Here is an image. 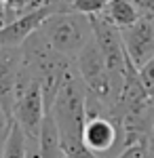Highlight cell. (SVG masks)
<instances>
[{
  "label": "cell",
  "instance_id": "cell-1",
  "mask_svg": "<svg viewBox=\"0 0 154 158\" xmlns=\"http://www.w3.org/2000/svg\"><path fill=\"white\" fill-rule=\"evenodd\" d=\"M49 112L57 124L61 143L83 139V129L87 122V86L76 65H72V70L66 74Z\"/></svg>",
  "mask_w": 154,
  "mask_h": 158
},
{
  "label": "cell",
  "instance_id": "cell-2",
  "mask_svg": "<svg viewBox=\"0 0 154 158\" xmlns=\"http://www.w3.org/2000/svg\"><path fill=\"white\" fill-rule=\"evenodd\" d=\"M42 36L51 42L53 49L68 57H76L95 38L93 21L89 15L78 11H55L40 25Z\"/></svg>",
  "mask_w": 154,
  "mask_h": 158
},
{
  "label": "cell",
  "instance_id": "cell-3",
  "mask_svg": "<svg viewBox=\"0 0 154 158\" xmlns=\"http://www.w3.org/2000/svg\"><path fill=\"white\" fill-rule=\"evenodd\" d=\"M45 93L38 80H34L24 68L19 70L15 103H13V120L17 122L28 137H38L42 131V122L47 116Z\"/></svg>",
  "mask_w": 154,
  "mask_h": 158
},
{
  "label": "cell",
  "instance_id": "cell-4",
  "mask_svg": "<svg viewBox=\"0 0 154 158\" xmlns=\"http://www.w3.org/2000/svg\"><path fill=\"white\" fill-rule=\"evenodd\" d=\"M74 65L80 74L87 91L106 106L108 116H110L114 108V86H112V76L108 70L106 57L95 38L74 57Z\"/></svg>",
  "mask_w": 154,
  "mask_h": 158
},
{
  "label": "cell",
  "instance_id": "cell-5",
  "mask_svg": "<svg viewBox=\"0 0 154 158\" xmlns=\"http://www.w3.org/2000/svg\"><path fill=\"white\" fill-rule=\"evenodd\" d=\"M83 141L89 150H93L101 158H114L125 150L122 122L106 114L87 116L83 129Z\"/></svg>",
  "mask_w": 154,
  "mask_h": 158
},
{
  "label": "cell",
  "instance_id": "cell-6",
  "mask_svg": "<svg viewBox=\"0 0 154 158\" xmlns=\"http://www.w3.org/2000/svg\"><path fill=\"white\" fill-rule=\"evenodd\" d=\"M127 59L139 70L154 57V17L142 15L137 21L120 30Z\"/></svg>",
  "mask_w": 154,
  "mask_h": 158
},
{
  "label": "cell",
  "instance_id": "cell-7",
  "mask_svg": "<svg viewBox=\"0 0 154 158\" xmlns=\"http://www.w3.org/2000/svg\"><path fill=\"white\" fill-rule=\"evenodd\" d=\"M55 11H59L55 4H45V6L17 15L15 19H11L6 25L0 27V47H21L25 38L32 36L42 25V21Z\"/></svg>",
  "mask_w": 154,
  "mask_h": 158
},
{
  "label": "cell",
  "instance_id": "cell-8",
  "mask_svg": "<svg viewBox=\"0 0 154 158\" xmlns=\"http://www.w3.org/2000/svg\"><path fill=\"white\" fill-rule=\"evenodd\" d=\"M21 70V47H0V106L11 114Z\"/></svg>",
  "mask_w": 154,
  "mask_h": 158
},
{
  "label": "cell",
  "instance_id": "cell-9",
  "mask_svg": "<svg viewBox=\"0 0 154 158\" xmlns=\"http://www.w3.org/2000/svg\"><path fill=\"white\" fill-rule=\"evenodd\" d=\"M101 15L110 23L116 25L118 30H125V27L133 25L142 17V13L133 6L131 0H108V4H106V9L101 11Z\"/></svg>",
  "mask_w": 154,
  "mask_h": 158
},
{
  "label": "cell",
  "instance_id": "cell-10",
  "mask_svg": "<svg viewBox=\"0 0 154 158\" xmlns=\"http://www.w3.org/2000/svg\"><path fill=\"white\" fill-rule=\"evenodd\" d=\"M40 143H42V158H63L66 156V152H63V148H61L59 131H57V124L53 120L51 112H47L45 122H42Z\"/></svg>",
  "mask_w": 154,
  "mask_h": 158
},
{
  "label": "cell",
  "instance_id": "cell-11",
  "mask_svg": "<svg viewBox=\"0 0 154 158\" xmlns=\"http://www.w3.org/2000/svg\"><path fill=\"white\" fill-rule=\"evenodd\" d=\"M2 158H25V133L15 120L11 122V129L4 139Z\"/></svg>",
  "mask_w": 154,
  "mask_h": 158
},
{
  "label": "cell",
  "instance_id": "cell-12",
  "mask_svg": "<svg viewBox=\"0 0 154 158\" xmlns=\"http://www.w3.org/2000/svg\"><path fill=\"white\" fill-rule=\"evenodd\" d=\"M114 158H154V148L150 146V141H137L127 146Z\"/></svg>",
  "mask_w": 154,
  "mask_h": 158
},
{
  "label": "cell",
  "instance_id": "cell-13",
  "mask_svg": "<svg viewBox=\"0 0 154 158\" xmlns=\"http://www.w3.org/2000/svg\"><path fill=\"white\" fill-rule=\"evenodd\" d=\"M108 0H70V11H78L84 15H97L106 9Z\"/></svg>",
  "mask_w": 154,
  "mask_h": 158
},
{
  "label": "cell",
  "instance_id": "cell-14",
  "mask_svg": "<svg viewBox=\"0 0 154 158\" xmlns=\"http://www.w3.org/2000/svg\"><path fill=\"white\" fill-rule=\"evenodd\" d=\"M139 78H142L143 86L154 95V57L148 61L143 68H139Z\"/></svg>",
  "mask_w": 154,
  "mask_h": 158
},
{
  "label": "cell",
  "instance_id": "cell-15",
  "mask_svg": "<svg viewBox=\"0 0 154 158\" xmlns=\"http://www.w3.org/2000/svg\"><path fill=\"white\" fill-rule=\"evenodd\" d=\"M25 158H42L40 135H38V137H28V135H25Z\"/></svg>",
  "mask_w": 154,
  "mask_h": 158
},
{
  "label": "cell",
  "instance_id": "cell-16",
  "mask_svg": "<svg viewBox=\"0 0 154 158\" xmlns=\"http://www.w3.org/2000/svg\"><path fill=\"white\" fill-rule=\"evenodd\" d=\"M131 2L142 15H152L154 17V0H131Z\"/></svg>",
  "mask_w": 154,
  "mask_h": 158
},
{
  "label": "cell",
  "instance_id": "cell-17",
  "mask_svg": "<svg viewBox=\"0 0 154 158\" xmlns=\"http://www.w3.org/2000/svg\"><path fill=\"white\" fill-rule=\"evenodd\" d=\"M11 122H13L11 114H9L6 110L0 106V137H4V135L9 133V129H11Z\"/></svg>",
  "mask_w": 154,
  "mask_h": 158
},
{
  "label": "cell",
  "instance_id": "cell-18",
  "mask_svg": "<svg viewBox=\"0 0 154 158\" xmlns=\"http://www.w3.org/2000/svg\"><path fill=\"white\" fill-rule=\"evenodd\" d=\"M148 118H150V135H148V139H150V146L154 148V95L150 99V108H148Z\"/></svg>",
  "mask_w": 154,
  "mask_h": 158
},
{
  "label": "cell",
  "instance_id": "cell-19",
  "mask_svg": "<svg viewBox=\"0 0 154 158\" xmlns=\"http://www.w3.org/2000/svg\"><path fill=\"white\" fill-rule=\"evenodd\" d=\"M4 139H6V135L0 137V158H2V150H4Z\"/></svg>",
  "mask_w": 154,
  "mask_h": 158
},
{
  "label": "cell",
  "instance_id": "cell-20",
  "mask_svg": "<svg viewBox=\"0 0 154 158\" xmlns=\"http://www.w3.org/2000/svg\"><path fill=\"white\" fill-rule=\"evenodd\" d=\"M9 2H11V0H0V4H9Z\"/></svg>",
  "mask_w": 154,
  "mask_h": 158
},
{
  "label": "cell",
  "instance_id": "cell-21",
  "mask_svg": "<svg viewBox=\"0 0 154 158\" xmlns=\"http://www.w3.org/2000/svg\"><path fill=\"white\" fill-rule=\"evenodd\" d=\"M63 158H70V156H63Z\"/></svg>",
  "mask_w": 154,
  "mask_h": 158
}]
</instances>
